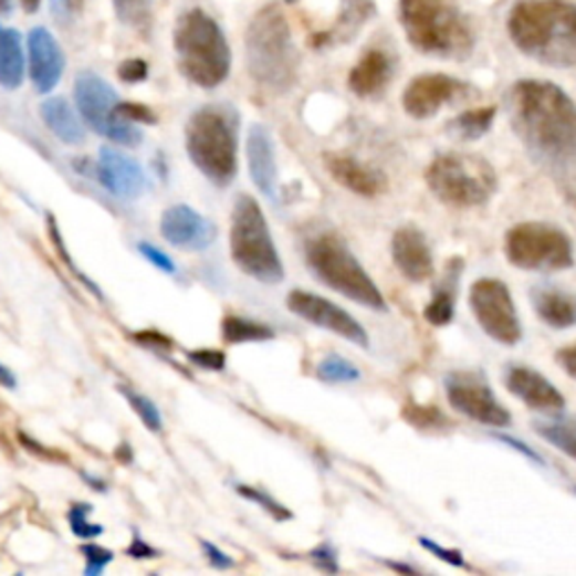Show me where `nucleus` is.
I'll return each instance as SVG.
<instances>
[{
	"label": "nucleus",
	"mask_w": 576,
	"mask_h": 576,
	"mask_svg": "<svg viewBox=\"0 0 576 576\" xmlns=\"http://www.w3.org/2000/svg\"><path fill=\"white\" fill-rule=\"evenodd\" d=\"M28 69L32 86L41 95H48L61 82L66 56L50 30L34 28L28 34Z\"/></svg>",
	"instance_id": "nucleus-16"
},
{
	"label": "nucleus",
	"mask_w": 576,
	"mask_h": 576,
	"mask_svg": "<svg viewBox=\"0 0 576 576\" xmlns=\"http://www.w3.org/2000/svg\"><path fill=\"white\" fill-rule=\"evenodd\" d=\"M471 86L462 80L441 73H428L415 77L404 91V108L415 119H428L437 115L446 104L467 97Z\"/></svg>",
	"instance_id": "nucleus-15"
},
{
	"label": "nucleus",
	"mask_w": 576,
	"mask_h": 576,
	"mask_svg": "<svg viewBox=\"0 0 576 576\" xmlns=\"http://www.w3.org/2000/svg\"><path fill=\"white\" fill-rule=\"evenodd\" d=\"M97 176H100V182L111 191L113 197L124 199V201L138 199L147 187V176H145L143 167L134 158H129L113 147H104L100 151Z\"/></svg>",
	"instance_id": "nucleus-19"
},
{
	"label": "nucleus",
	"mask_w": 576,
	"mask_h": 576,
	"mask_svg": "<svg viewBox=\"0 0 576 576\" xmlns=\"http://www.w3.org/2000/svg\"><path fill=\"white\" fill-rule=\"evenodd\" d=\"M286 306L291 308V313H295L297 317L306 320V323H311L320 329H327L358 347L369 345V336L358 320L352 313H347L343 306L334 304L332 300H327L323 295L297 289V291L289 293Z\"/></svg>",
	"instance_id": "nucleus-14"
},
{
	"label": "nucleus",
	"mask_w": 576,
	"mask_h": 576,
	"mask_svg": "<svg viewBox=\"0 0 576 576\" xmlns=\"http://www.w3.org/2000/svg\"><path fill=\"white\" fill-rule=\"evenodd\" d=\"M471 311L480 329L500 345L516 347L523 338V325L519 308L509 286L495 277H482L473 282L469 293Z\"/></svg>",
	"instance_id": "nucleus-12"
},
{
	"label": "nucleus",
	"mask_w": 576,
	"mask_h": 576,
	"mask_svg": "<svg viewBox=\"0 0 576 576\" xmlns=\"http://www.w3.org/2000/svg\"><path fill=\"white\" fill-rule=\"evenodd\" d=\"M506 111L530 156L549 174L576 176V102L556 84L521 80L509 88Z\"/></svg>",
	"instance_id": "nucleus-1"
},
{
	"label": "nucleus",
	"mask_w": 576,
	"mask_h": 576,
	"mask_svg": "<svg viewBox=\"0 0 576 576\" xmlns=\"http://www.w3.org/2000/svg\"><path fill=\"white\" fill-rule=\"evenodd\" d=\"M245 156H248V171L264 197L275 199L277 189V158H275V143L271 132L262 124L250 126L245 140Z\"/></svg>",
	"instance_id": "nucleus-21"
},
{
	"label": "nucleus",
	"mask_w": 576,
	"mask_h": 576,
	"mask_svg": "<svg viewBox=\"0 0 576 576\" xmlns=\"http://www.w3.org/2000/svg\"><path fill=\"white\" fill-rule=\"evenodd\" d=\"M245 56L252 80L273 93H286L297 82L300 54L284 12L269 6L254 14L245 32Z\"/></svg>",
	"instance_id": "nucleus-6"
},
{
	"label": "nucleus",
	"mask_w": 576,
	"mask_h": 576,
	"mask_svg": "<svg viewBox=\"0 0 576 576\" xmlns=\"http://www.w3.org/2000/svg\"><path fill=\"white\" fill-rule=\"evenodd\" d=\"M138 250H140L143 258H145L149 264H154L158 271H163V273H167V275H174V273H176L174 260L169 258L167 252H163L160 248H156L154 243L143 241V243H138Z\"/></svg>",
	"instance_id": "nucleus-38"
},
{
	"label": "nucleus",
	"mask_w": 576,
	"mask_h": 576,
	"mask_svg": "<svg viewBox=\"0 0 576 576\" xmlns=\"http://www.w3.org/2000/svg\"><path fill=\"white\" fill-rule=\"evenodd\" d=\"M174 50L185 80L217 88L230 77L232 52L223 28L203 10H187L174 30Z\"/></svg>",
	"instance_id": "nucleus-4"
},
{
	"label": "nucleus",
	"mask_w": 576,
	"mask_h": 576,
	"mask_svg": "<svg viewBox=\"0 0 576 576\" xmlns=\"http://www.w3.org/2000/svg\"><path fill=\"white\" fill-rule=\"evenodd\" d=\"M419 543H421L423 549H428L430 554H434V556L441 558L443 563H451V565H455V567H464V565H467L462 552H458V549L443 547V545H439V543H434V541H430V538H423V536L419 538Z\"/></svg>",
	"instance_id": "nucleus-42"
},
{
	"label": "nucleus",
	"mask_w": 576,
	"mask_h": 576,
	"mask_svg": "<svg viewBox=\"0 0 576 576\" xmlns=\"http://www.w3.org/2000/svg\"><path fill=\"white\" fill-rule=\"evenodd\" d=\"M395 75V61L386 50H367L349 73V91L358 97H376L388 88Z\"/></svg>",
	"instance_id": "nucleus-23"
},
{
	"label": "nucleus",
	"mask_w": 576,
	"mask_h": 576,
	"mask_svg": "<svg viewBox=\"0 0 576 576\" xmlns=\"http://www.w3.org/2000/svg\"><path fill=\"white\" fill-rule=\"evenodd\" d=\"M82 554L86 556V574L97 576L106 569V565L113 561V552L106 547H100L95 543L82 545Z\"/></svg>",
	"instance_id": "nucleus-37"
},
{
	"label": "nucleus",
	"mask_w": 576,
	"mask_h": 576,
	"mask_svg": "<svg viewBox=\"0 0 576 576\" xmlns=\"http://www.w3.org/2000/svg\"><path fill=\"white\" fill-rule=\"evenodd\" d=\"M500 441H504V443H509V446H516L519 448V453H525L530 460H534V462H538V464H543V458L538 455V453H534L532 448L527 446V443H521V441H516V439H511V437H498Z\"/></svg>",
	"instance_id": "nucleus-48"
},
{
	"label": "nucleus",
	"mask_w": 576,
	"mask_h": 576,
	"mask_svg": "<svg viewBox=\"0 0 576 576\" xmlns=\"http://www.w3.org/2000/svg\"><path fill=\"white\" fill-rule=\"evenodd\" d=\"M536 315L552 329H569L576 325V295L554 289L538 286L532 293Z\"/></svg>",
	"instance_id": "nucleus-24"
},
{
	"label": "nucleus",
	"mask_w": 576,
	"mask_h": 576,
	"mask_svg": "<svg viewBox=\"0 0 576 576\" xmlns=\"http://www.w3.org/2000/svg\"><path fill=\"white\" fill-rule=\"evenodd\" d=\"M0 386L6 388H17V376L10 367H6L3 363H0Z\"/></svg>",
	"instance_id": "nucleus-49"
},
{
	"label": "nucleus",
	"mask_w": 576,
	"mask_h": 576,
	"mask_svg": "<svg viewBox=\"0 0 576 576\" xmlns=\"http://www.w3.org/2000/svg\"><path fill=\"white\" fill-rule=\"evenodd\" d=\"M75 104L80 115L95 134L108 138L115 145H126V147H136L143 143L145 134L140 129V124L119 119L115 115V108L119 104L117 93L100 75L91 71L77 75Z\"/></svg>",
	"instance_id": "nucleus-11"
},
{
	"label": "nucleus",
	"mask_w": 576,
	"mask_h": 576,
	"mask_svg": "<svg viewBox=\"0 0 576 576\" xmlns=\"http://www.w3.org/2000/svg\"><path fill=\"white\" fill-rule=\"evenodd\" d=\"M506 28L525 56L549 69H576V6L569 0H519Z\"/></svg>",
	"instance_id": "nucleus-2"
},
{
	"label": "nucleus",
	"mask_w": 576,
	"mask_h": 576,
	"mask_svg": "<svg viewBox=\"0 0 576 576\" xmlns=\"http://www.w3.org/2000/svg\"><path fill=\"white\" fill-rule=\"evenodd\" d=\"M41 117L48 129L66 145H82L86 138L84 124L77 117L75 108L63 97H50L41 104Z\"/></svg>",
	"instance_id": "nucleus-25"
},
{
	"label": "nucleus",
	"mask_w": 576,
	"mask_h": 576,
	"mask_svg": "<svg viewBox=\"0 0 576 576\" xmlns=\"http://www.w3.org/2000/svg\"><path fill=\"white\" fill-rule=\"evenodd\" d=\"M50 3V12L52 17L61 23V25H69L75 17V0H48Z\"/></svg>",
	"instance_id": "nucleus-45"
},
{
	"label": "nucleus",
	"mask_w": 576,
	"mask_h": 576,
	"mask_svg": "<svg viewBox=\"0 0 576 576\" xmlns=\"http://www.w3.org/2000/svg\"><path fill=\"white\" fill-rule=\"evenodd\" d=\"M237 493L243 495V498H248V500H252V502H258L262 509H266L269 514H271L275 521H280V523L291 519V511H289L284 504H280L273 495H269L266 491H262V489H252V486L239 484V486H237Z\"/></svg>",
	"instance_id": "nucleus-36"
},
{
	"label": "nucleus",
	"mask_w": 576,
	"mask_h": 576,
	"mask_svg": "<svg viewBox=\"0 0 576 576\" xmlns=\"http://www.w3.org/2000/svg\"><path fill=\"white\" fill-rule=\"evenodd\" d=\"M392 260L399 273L415 282H428L434 275L432 250L426 234L415 226H404L392 237Z\"/></svg>",
	"instance_id": "nucleus-20"
},
{
	"label": "nucleus",
	"mask_w": 576,
	"mask_h": 576,
	"mask_svg": "<svg viewBox=\"0 0 576 576\" xmlns=\"http://www.w3.org/2000/svg\"><path fill=\"white\" fill-rule=\"evenodd\" d=\"M399 21L410 45L428 56L464 61L475 32L453 0H399Z\"/></svg>",
	"instance_id": "nucleus-3"
},
{
	"label": "nucleus",
	"mask_w": 576,
	"mask_h": 576,
	"mask_svg": "<svg viewBox=\"0 0 576 576\" xmlns=\"http://www.w3.org/2000/svg\"><path fill=\"white\" fill-rule=\"evenodd\" d=\"M455 286H458V280L451 282V286L441 284L434 291L432 300L423 308V317H426L428 325L446 327V325L453 323V317H455V293H458Z\"/></svg>",
	"instance_id": "nucleus-30"
},
{
	"label": "nucleus",
	"mask_w": 576,
	"mask_h": 576,
	"mask_svg": "<svg viewBox=\"0 0 576 576\" xmlns=\"http://www.w3.org/2000/svg\"><path fill=\"white\" fill-rule=\"evenodd\" d=\"M534 428L547 443H552L563 455L576 462V415L574 417L558 415L552 421H536Z\"/></svg>",
	"instance_id": "nucleus-28"
},
{
	"label": "nucleus",
	"mask_w": 576,
	"mask_h": 576,
	"mask_svg": "<svg viewBox=\"0 0 576 576\" xmlns=\"http://www.w3.org/2000/svg\"><path fill=\"white\" fill-rule=\"evenodd\" d=\"M185 149L197 169L219 187L237 176L239 113L230 104H210L191 113L185 126Z\"/></svg>",
	"instance_id": "nucleus-5"
},
{
	"label": "nucleus",
	"mask_w": 576,
	"mask_h": 576,
	"mask_svg": "<svg viewBox=\"0 0 576 576\" xmlns=\"http://www.w3.org/2000/svg\"><path fill=\"white\" fill-rule=\"evenodd\" d=\"M25 80L23 39L17 30L0 25V86L17 91Z\"/></svg>",
	"instance_id": "nucleus-26"
},
{
	"label": "nucleus",
	"mask_w": 576,
	"mask_h": 576,
	"mask_svg": "<svg viewBox=\"0 0 576 576\" xmlns=\"http://www.w3.org/2000/svg\"><path fill=\"white\" fill-rule=\"evenodd\" d=\"M504 383L511 395L536 412L556 417L565 410V399L558 392V388H554L541 371L532 367H509Z\"/></svg>",
	"instance_id": "nucleus-18"
},
{
	"label": "nucleus",
	"mask_w": 576,
	"mask_h": 576,
	"mask_svg": "<svg viewBox=\"0 0 576 576\" xmlns=\"http://www.w3.org/2000/svg\"><path fill=\"white\" fill-rule=\"evenodd\" d=\"M115 115L119 119L134 122V124H154L156 115L145 104H132V102H119L115 108Z\"/></svg>",
	"instance_id": "nucleus-39"
},
{
	"label": "nucleus",
	"mask_w": 576,
	"mask_h": 576,
	"mask_svg": "<svg viewBox=\"0 0 576 576\" xmlns=\"http://www.w3.org/2000/svg\"><path fill=\"white\" fill-rule=\"evenodd\" d=\"M187 360L191 365H197L201 369H210V371H221L226 367V354L217 352V349H197L189 352Z\"/></svg>",
	"instance_id": "nucleus-40"
},
{
	"label": "nucleus",
	"mask_w": 576,
	"mask_h": 576,
	"mask_svg": "<svg viewBox=\"0 0 576 576\" xmlns=\"http://www.w3.org/2000/svg\"><path fill=\"white\" fill-rule=\"evenodd\" d=\"M504 254L516 269L532 273H554L574 266V248L567 232L541 221L511 228L504 237Z\"/></svg>",
	"instance_id": "nucleus-10"
},
{
	"label": "nucleus",
	"mask_w": 576,
	"mask_h": 576,
	"mask_svg": "<svg viewBox=\"0 0 576 576\" xmlns=\"http://www.w3.org/2000/svg\"><path fill=\"white\" fill-rule=\"evenodd\" d=\"M404 417H406V421H410L412 426H417L421 430H437V428L448 426L446 417L434 406H406Z\"/></svg>",
	"instance_id": "nucleus-35"
},
{
	"label": "nucleus",
	"mask_w": 576,
	"mask_h": 576,
	"mask_svg": "<svg viewBox=\"0 0 576 576\" xmlns=\"http://www.w3.org/2000/svg\"><path fill=\"white\" fill-rule=\"evenodd\" d=\"M574 493H576V491H574Z\"/></svg>",
	"instance_id": "nucleus-53"
},
{
	"label": "nucleus",
	"mask_w": 576,
	"mask_h": 576,
	"mask_svg": "<svg viewBox=\"0 0 576 576\" xmlns=\"http://www.w3.org/2000/svg\"><path fill=\"white\" fill-rule=\"evenodd\" d=\"M426 185L451 208H478L498 189L495 169L475 154H441L426 169Z\"/></svg>",
	"instance_id": "nucleus-9"
},
{
	"label": "nucleus",
	"mask_w": 576,
	"mask_h": 576,
	"mask_svg": "<svg viewBox=\"0 0 576 576\" xmlns=\"http://www.w3.org/2000/svg\"><path fill=\"white\" fill-rule=\"evenodd\" d=\"M201 549H203L206 558L210 561V565H214L217 569H230V567H234V558H232L230 554H226L223 549H219L214 543L201 541Z\"/></svg>",
	"instance_id": "nucleus-44"
},
{
	"label": "nucleus",
	"mask_w": 576,
	"mask_h": 576,
	"mask_svg": "<svg viewBox=\"0 0 576 576\" xmlns=\"http://www.w3.org/2000/svg\"><path fill=\"white\" fill-rule=\"evenodd\" d=\"M158 552L151 547V545H147V541H143L138 534L134 536V541H132V545L126 547V556H132V558H138V561H147V558H154Z\"/></svg>",
	"instance_id": "nucleus-46"
},
{
	"label": "nucleus",
	"mask_w": 576,
	"mask_h": 576,
	"mask_svg": "<svg viewBox=\"0 0 576 576\" xmlns=\"http://www.w3.org/2000/svg\"><path fill=\"white\" fill-rule=\"evenodd\" d=\"M448 404L460 415L491 428H509L511 415L478 371H453L443 380Z\"/></svg>",
	"instance_id": "nucleus-13"
},
{
	"label": "nucleus",
	"mask_w": 576,
	"mask_h": 576,
	"mask_svg": "<svg viewBox=\"0 0 576 576\" xmlns=\"http://www.w3.org/2000/svg\"><path fill=\"white\" fill-rule=\"evenodd\" d=\"M221 334H223V341L230 343V345L266 343V341H273V338H275V332H273L269 325L254 323V320L239 317V315H228V317H223Z\"/></svg>",
	"instance_id": "nucleus-29"
},
{
	"label": "nucleus",
	"mask_w": 576,
	"mask_h": 576,
	"mask_svg": "<svg viewBox=\"0 0 576 576\" xmlns=\"http://www.w3.org/2000/svg\"><path fill=\"white\" fill-rule=\"evenodd\" d=\"M311 558H313V563H315L320 569H325V572H338L336 549H334L329 543H323L320 547H315V549L311 552Z\"/></svg>",
	"instance_id": "nucleus-43"
},
{
	"label": "nucleus",
	"mask_w": 576,
	"mask_h": 576,
	"mask_svg": "<svg viewBox=\"0 0 576 576\" xmlns=\"http://www.w3.org/2000/svg\"><path fill=\"white\" fill-rule=\"evenodd\" d=\"M117 75L126 84H140V82L147 80L149 69H147V63L143 59H126V61L119 63Z\"/></svg>",
	"instance_id": "nucleus-41"
},
{
	"label": "nucleus",
	"mask_w": 576,
	"mask_h": 576,
	"mask_svg": "<svg viewBox=\"0 0 576 576\" xmlns=\"http://www.w3.org/2000/svg\"><path fill=\"white\" fill-rule=\"evenodd\" d=\"M495 113H498L495 106H480L473 111H464L455 119L448 122V134L455 136L462 143L480 140L493 126Z\"/></svg>",
	"instance_id": "nucleus-27"
},
{
	"label": "nucleus",
	"mask_w": 576,
	"mask_h": 576,
	"mask_svg": "<svg viewBox=\"0 0 576 576\" xmlns=\"http://www.w3.org/2000/svg\"><path fill=\"white\" fill-rule=\"evenodd\" d=\"M230 252L239 271L252 280L264 284H277L284 280V264L269 221L260 203L248 195H241L232 210Z\"/></svg>",
	"instance_id": "nucleus-7"
},
{
	"label": "nucleus",
	"mask_w": 576,
	"mask_h": 576,
	"mask_svg": "<svg viewBox=\"0 0 576 576\" xmlns=\"http://www.w3.org/2000/svg\"><path fill=\"white\" fill-rule=\"evenodd\" d=\"M119 392L124 395V399L129 401V406L136 410V415L140 417V421L151 430V432H160L163 430V415H160V410H158V406L151 401V399H147L145 395H140V392H136V390H132V388H119Z\"/></svg>",
	"instance_id": "nucleus-33"
},
{
	"label": "nucleus",
	"mask_w": 576,
	"mask_h": 576,
	"mask_svg": "<svg viewBox=\"0 0 576 576\" xmlns=\"http://www.w3.org/2000/svg\"><path fill=\"white\" fill-rule=\"evenodd\" d=\"M306 262L320 282L345 295L347 300L371 311L388 308L386 297H383L374 280L338 234L327 232L311 239L306 243Z\"/></svg>",
	"instance_id": "nucleus-8"
},
{
	"label": "nucleus",
	"mask_w": 576,
	"mask_h": 576,
	"mask_svg": "<svg viewBox=\"0 0 576 576\" xmlns=\"http://www.w3.org/2000/svg\"><path fill=\"white\" fill-rule=\"evenodd\" d=\"M91 511H93V506L86 504V502L73 504L71 511H69L71 530H73V534H75L77 538H82V541H93V538H97V536L104 534V527H102V525H93V523L88 521Z\"/></svg>",
	"instance_id": "nucleus-34"
},
{
	"label": "nucleus",
	"mask_w": 576,
	"mask_h": 576,
	"mask_svg": "<svg viewBox=\"0 0 576 576\" xmlns=\"http://www.w3.org/2000/svg\"><path fill=\"white\" fill-rule=\"evenodd\" d=\"M113 10L126 28L145 30L154 17V0H113Z\"/></svg>",
	"instance_id": "nucleus-31"
},
{
	"label": "nucleus",
	"mask_w": 576,
	"mask_h": 576,
	"mask_svg": "<svg viewBox=\"0 0 576 576\" xmlns=\"http://www.w3.org/2000/svg\"><path fill=\"white\" fill-rule=\"evenodd\" d=\"M325 165L332 174V178L347 187L349 191L365 199H374L380 197L383 191L388 189V178L386 174H380L378 169L363 165L360 160L352 158V156H341V154H329L325 158Z\"/></svg>",
	"instance_id": "nucleus-22"
},
{
	"label": "nucleus",
	"mask_w": 576,
	"mask_h": 576,
	"mask_svg": "<svg viewBox=\"0 0 576 576\" xmlns=\"http://www.w3.org/2000/svg\"><path fill=\"white\" fill-rule=\"evenodd\" d=\"M556 363L565 369L567 376H572L576 380V345L558 349L556 352Z\"/></svg>",
	"instance_id": "nucleus-47"
},
{
	"label": "nucleus",
	"mask_w": 576,
	"mask_h": 576,
	"mask_svg": "<svg viewBox=\"0 0 576 576\" xmlns=\"http://www.w3.org/2000/svg\"><path fill=\"white\" fill-rule=\"evenodd\" d=\"M21 8H23L28 14H36L39 8H41V0H21Z\"/></svg>",
	"instance_id": "nucleus-50"
},
{
	"label": "nucleus",
	"mask_w": 576,
	"mask_h": 576,
	"mask_svg": "<svg viewBox=\"0 0 576 576\" xmlns=\"http://www.w3.org/2000/svg\"><path fill=\"white\" fill-rule=\"evenodd\" d=\"M160 232L165 241L187 250H206L208 245L214 243L219 234L217 226L210 219L201 217L189 206H174L165 210L160 221Z\"/></svg>",
	"instance_id": "nucleus-17"
},
{
	"label": "nucleus",
	"mask_w": 576,
	"mask_h": 576,
	"mask_svg": "<svg viewBox=\"0 0 576 576\" xmlns=\"http://www.w3.org/2000/svg\"><path fill=\"white\" fill-rule=\"evenodd\" d=\"M12 14V0H0V17Z\"/></svg>",
	"instance_id": "nucleus-51"
},
{
	"label": "nucleus",
	"mask_w": 576,
	"mask_h": 576,
	"mask_svg": "<svg viewBox=\"0 0 576 576\" xmlns=\"http://www.w3.org/2000/svg\"><path fill=\"white\" fill-rule=\"evenodd\" d=\"M286 3H295V0H286Z\"/></svg>",
	"instance_id": "nucleus-52"
},
{
	"label": "nucleus",
	"mask_w": 576,
	"mask_h": 576,
	"mask_svg": "<svg viewBox=\"0 0 576 576\" xmlns=\"http://www.w3.org/2000/svg\"><path fill=\"white\" fill-rule=\"evenodd\" d=\"M317 378L325 383H354L360 378V369L343 356H327L317 365Z\"/></svg>",
	"instance_id": "nucleus-32"
}]
</instances>
